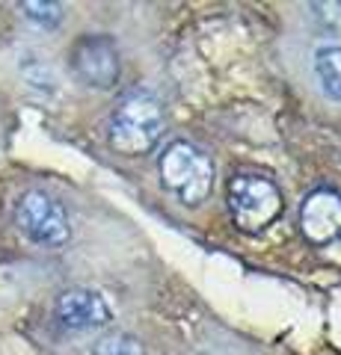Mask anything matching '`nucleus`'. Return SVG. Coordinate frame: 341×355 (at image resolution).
I'll list each match as a JSON object with an SVG mask.
<instances>
[{"mask_svg": "<svg viewBox=\"0 0 341 355\" xmlns=\"http://www.w3.org/2000/svg\"><path fill=\"white\" fill-rule=\"evenodd\" d=\"M158 172H160V184L187 207L202 205L214 190L211 157L187 139H175L163 148L158 160Z\"/></svg>", "mask_w": 341, "mask_h": 355, "instance_id": "nucleus-2", "label": "nucleus"}, {"mask_svg": "<svg viewBox=\"0 0 341 355\" xmlns=\"http://www.w3.org/2000/svg\"><path fill=\"white\" fill-rule=\"evenodd\" d=\"M72 74L90 89H110L122 77V57H119L116 42L104 33L81 36L72 44L69 53Z\"/></svg>", "mask_w": 341, "mask_h": 355, "instance_id": "nucleus-5", "label": "nucleus"}, {"mask_svg": "<svg viewBox=\"0 0 341 355\" xmlns=\"http://www.w3.org/2000/svg\"><path fill=\"white\" fill-rule=\"evenodd\" d=\"M163 121L167 119H163V107L158 98L146 92V89H134L116 104L113 116H110L107 125L110 148L128 154V157L151 151L163 133Z\"/></svg>", "mask_w": 341, "mask_h": 355, "instance_id": "nucleus-1", "label": "nucleus"}, {"mask_svg": "<svg viewBox=\"0 0 341 355\" xmlns=\"http://www.w3.org/2000/svg\"><path fill=\"white\" fill-rule=\"evenodd\" d=\"M300 231L317 246L341 240V193L321 187L306 196L300 205Z\"/></svg>", "mask_w": 341, "mask_h": 355, "instance_id": "nucleus-7", "label": "nucleus"}, {"mask_svg": "<svg viewBox=\"0 0 341 355\" xmlns=\"http://www.w3.org/2000/svg\"><path fill=\"white\" fill-rule=\"evenodd\" d=\"M15 225L33 246L60 249L72 240V219L57 198L45 190H27L15 202Z\"/></svg>", "mask_w": 341, "mask_h": 355, "instance_id": "nucleus-4", "label": "nucleus"}, {"mask_svg": "<svg viewBox=\"0 0 341 355\" xmlns=\"http://www.w3.org/2000/svg\"><path fill=\"white\" fill-rule=\"evenodd\" d=\"M226 205L232 214L235 225L244 231H264L282 216V193L279 187L264 175H252V172H240L235 175L226 187Z\"/></svg>", "mask_w": 341, "mask_h": 355, "instance_id": "nucleus-3", "label": "nucleus"}, {"mask_svg": "<svg viewBox=\"0 0 341 355\" xmlns=\"http://www.w3.org/2000/svg\"><path fill=\"white\" fill-rule=\"evenodd\" d=\"M312 21L329 36H341V3H312Z\"/></svg>", "mask_w": 341, "mask_h": 355, "instance_id": "nucleus-11", "label": "nucleus"}, {"mask_svg": "<svg viewBox=\"0 0 341 355\" xmlns=\"http://www.w3.org/2000/svg\"><path fill=\"white\" fill-rule=\"evenodd\" d=\"M312 74L329 101L341 104V44H321L315 51Z\"/></svg>", "mask_w": 341, "mask_h": 355, "instance_id": "nucleus-8", "label": "nucleus"}, {"mask_svg": "<svg viewBox=\"0 0 341 355\" xmlns=\"http://www.w3.org/2000/svg\"><path fill=\"white\" fill-rule=\"evenodd\" d=\"M53 320L65 331H95L113 320V311L92 287H69L53 302Z\"/></svg>", "mask_w": 341, "mask_h": 355, "instance_id": "nucleus-6", "label": "nucleus"}, {"mask_svg": "<svg viewBox=\"0 0 341 355\" xmlns=\"http://www.w3.org/2000/svg\"><path fill=\"white\" fill-rule=\"evenodd\" d=\"M90 355H146V349H142V343L134 335L107 331V335H101L90 347Z\"/></svg>", "mask_w": 341, "mask_h": 355, "instance_id": "nucleus-9", "label": "nucleus"}, {"mask_svg": "<svg viewBox=\"0 0 341 355\" xmlns=\"http://www.w3.org/2000/svg\"><path fill=\"white\" fill-rule=\"evenodd\" d=\"M21 12L42 30H53L63 24V6L60 3H21Z\"/></svg>", "mask_w": 341, "mask_h": 355, "instance_id": "nucleus-10", "label": "nucleus"}, {"mask_svg": "<svg viewBox=\"0 0 341 355\" xmlns=\"http://www.w3.org/2000/svg\"><path fill=\"white\" fill-rule=\"evenodd\" d=\"M21 71H24L27 83H30L33 89H45V92H51L53 83H57V77L51 74V69H48L45 62H39L36 57H27L24 62H21Z\"/></svg>", "mask_w": 341, "mask_h": 355, "instance_id": "nucleus-12", "label": "nucleus"}]
</instances>
